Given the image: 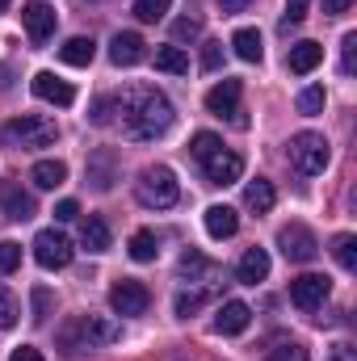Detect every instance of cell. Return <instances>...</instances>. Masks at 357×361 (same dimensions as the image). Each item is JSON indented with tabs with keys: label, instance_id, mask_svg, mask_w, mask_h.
<instances>
[{
	"label": "cell",
	"instance_id": "cell-45",
	"mask_svg": "<svg viewBox=\"0 0 357 361\" xmlns=\"http://www.w3.org/2000/svg\"><path fill=\"white\" fill-rule=\"evenodd\" d=\"M8 361H47V357H42L34 345H21V349H13V357H8Z\"/></svg>",
	"mask_w": 357,
	"mask_h": 361
},
{
	"label": "cell",
	"instance_id": "cell-46",
	"mask_svg": "<svg viewBox=\"0 0 357 361\" xmlns=\"http://www.w3.org/2000/svg\"><path fill=\"white\" fill-rule=\"evenodd\" d=\"M248 4H253V0H219L223 13H240V8H248Z\"/></svg>",
	"mask_w": 357,
	"mask_h": 361
},
{
	"label": "cell",
	"instance_id": "cell-32",
	"mask_svg": "<svg viewBox=\"0 0 357 361\" xmlns=\"http://www.w3.org/2000/svg\"><path fill=\"white\" fill-rule=\"evenodd\" d=\"M298 114H307V118L324 114V89H320V85H311V89L298 92Z\"/></svg>",
	"mask_w": 357,
	"mask_h": 361
},
{
	"label": "cell",
	"instance_id": "cell-24",
	"mask_svg": "<svg viewBox=\"0 0 357 361\" xmlns=\"http://www.w3.org/2000/svg\"><path fill=\"white\" fill-rule=\"evenodd\" d=\"M231 47H236V55H240L244 63H261V55H265V47H261V34H257V30H236Z\"/></svg>",
	"mask_w": 357,
	"mask_h": 361
},
{
	"label": "cell",
	"instance_id": "cell-26",
	"mask_svg": "<svg viewBox=\"0 0 357 361\" xmlns=\"http://www.w3.org/2000/svg\"><path fill=\"white\" fill-rule=\"evenodd\" d=\"M156 257H160V240H156V231H135V235H131V261L147 265V261H156Z\"/></svg>",
	"mask_w": 357,
	"mask_h": 361
},
{
	"label": "cell",
	"instance_id": "cell-21",
	"mask_svg": "<svg viewBox=\"0 0 357 361\" xmlns=\"http://www.w3.org/2000/svg\"><path fill=\"white\" fill-rule=\"evenodd\" d=\"M273 202H277V193H273V185H269L265 177H257V180L244 185V206H248L253 214H269Z\"/></svg>",
	"mask_w": 357,
	"mask_h": 361
},
{
	"label": "cell",
	"instance_id": "cell-36",
	"mask_svg": "<svg viewBox=\"0 0 357 361\" xmlns=\"http://www.w3.org/2000/svg\"><path fill=\"white\" fill-rule=\"evenodd\" d=\"M198 34H202V21H198V17H181V21H173V38H177V42H193Z\"/></svg>",
	"mask_w": 357,
	"mask_h": 361
},
{
	"label": "cell",
	"instance_id": "cell-40",
	"mask_svg": "<svg viewBox=\"0 0 357 361\" xmlns=\"http://www.w3.org/2000/svg\"><path fill=\"white\" fill-rule=\"evenodd\" d=\"M353 51H357V34H345L341 38V72L353 76Z\"/></svg>",
	"mask_w": 357,
	"mask_h": 361
},
{
	"label": "cell",
	"instance_id": "cell-7",
	"mask_svg": "<svg viewBox=\"0 0 357 361\" xmlns=\"http://www.w3.org/2000/svg\"><path fill=\"white\" fill-rule=\"evenodd\" d=\"M277 248H282V257L294 261V265H307V261L320 257V240H315V231L303 227V223L282 227V231H277Z\"/></svg>",
	"mask_w": 357,
	"mask_h": 361
},
{
	"label": "cell",
	"instance_id": "cell-48",
	"mask_svg": "<svg viewBox=\"0 0 357 361\" xmlns=\"http://www.w3.org/2000/svg\"><path fill=\"white\" fill-rule=\"evenodd\" d=\"M8 85H13V72H8V68L0 63V89H8Z\"/></svg>",
	"mask_w": 357,
	"mask_h": 361
},
{
	"label": "cell",
	"instance_id": "cell-12",
	"mask_svg": "<svg viewBox=\"0 0 357 361\" xmlns=\"http://www.w3.org/2000/svg\"><path fill=\"white\" fill-rule=\"evenodd\" d=\"M202 169H206V180L210 185H236V180L244 177V156L231 152V147H219L214 156L202 160Z\"/></svg>",
	"mask_w": 357,
	"mask_h": 361
},
{
	"label": "cell",
	"instance_id": "cell-2",
	"mask_svg": "<svg viewBox=\"0 0 357 361\" xmlns=\"http://www.w3.org/2000/svg\"><path fill=\"white\" fill-rule=\"evenodd\" d=\"M118 336H122V328H118L114 319H105V315H76V319H68V324L59 328V349H63L68 357H76V353H85V349L114 345Z\"/></svg>",
	"mask_w": 357,
	"mask_h": 361
},
{
	"label": "cell",
	"instance_id": "cell-37",
	"mask_svg": "<svg viewBox=\"0 0 357 361\" xmlns=\"http://www.w3.org/2000/svg\"><path fill=\"white\" fill-rule=\"evenodd\" d=\"M223 68V42H202V72H219Z\"/></svg>",
	"mask_w": 357,
	"mask_h": 361
},
{
	"label": "cell",
	"instance_id": "cell-47",
	"mask_svg": "<svg viewBox=\"0 0 357 361\" xmlns=\"http://www.w3.org/2000/svg\"><path fill=\"white\" fill-rule=\"evenodd\" d=\"M349 4H353V0H324L328 13H349Z\"/></svg>",
	"mask_w": 357,
	"mask_h": 361
},
{
	"label": "cell",
	"instance_id": "cell-41",
	"mask_svg": "<svg viewBox=\"0 0 357 361\" xmlns=\"http://www.w3.org/2000/svg\"><path fill=\"white\" fill-rule=\"evenodd\" d=\"M265 361H311V357H307L303 345H282V349H273Z\"/></svg>",
	"mask_w": 357,
	"mask_h": 361
},
{
	"label": "cell",
	"instance_id": "cell-6",
	"mask_svg": "<svg viewBox=\"0 0 357 361\" xmlns=\"http://www.w3.org/2000/svg\"><path fill=\"white\" fill-rule=\"evenodd\" d=\"M240 97H244V85L240 80H223V85H214V89L206 92V109L214 114V118H227L231 126H248V118H244V105H240Z\"/></svg>",
	"mask_w": 357,
	"mask_h": 361
},
{
	"label": "cell",
	"instance_id": "cell-8",
	"mask_svg": "<svg viewBox=\"0 0 357 361\" xmlns=\"http://www.w3.org/2000/svg\"><path fill=\"white\" fill-rule=\"evenodd\" d=\"M72 240L63 235V231H55V227H47V231H38L34 235V261L42 265V269H68L72 265Z\"/></svg>",
	"mask_w": 357,
	"mask_h": 361
},
{
	"label": "cell",
	"instance_id": "cell-44",
	"mask_svg": "<svg viewBox=\"0 0 357 361\" xmlns=\"http://www.w3.org/2000/svg\"><path fill=\"white\" fill-rule=\"evenodd\" d=\"M328 361H357V349L349 341H341V345H332V357Z\"/></svg>",
	"mask_w": 357,
	"mask_h": 361
},
{
	"label": "cell",
	"instance_id": "cell-10",
	"mask_svg": "<svg viewBox=\"0 0 357 361\" xmlns=\"http://www.w3.org/2000/svg\"><path fill=\"white\" fill-rule=\"evenodd\" d=\"M109 307H114L118 315H143V311L152 307V294H147L143 281L122 277V281H114V290H109Z\"/></svg>",
	"mask_w": 357,
	"mask_h": 361
},
{
	"label": "cell",
	"instance_id": "cell-33",
	"mask_svg": "<svg viewBox=\"0 0 357 361\" xmlns=\"http://www.w3.org/2000/svg\"><path fill=\"white\" fill-rule=\"evenodd\" d=\"M169 4H173V0H135V17H139V21H160V17L169 13Z\"/></svg>",
	"mask_w": 357,
	"mask_h": 361
},
{
	"label": "cell",
	"instance_id": "cell-49",
	"mask_svg": "<svg viewBox=\"0 0 357 361\" xmlns=\"http://www.w3.org/2000/svg\"><path fill=\"white\" fill-rule=\"evenodd\" d=\"M4 8H8V0H0V13H4Z\"/></svg>",
	"mask_w": 357,
	"mask_h": 361
},
{
	"label": "cell",
	"instance_id": "cell-11",
	"mask_svg": "<svg viewBox=\"0 0 357 361\" xmlns=\"http://www.w3.org/2000/svg\"><path fill=\"white\" fill-rule=\"evenodd\" d=\"M0 210H4V219L25 223V219L38 214V202H34L30 189H21V180H0Z\"/></svg>",
	"mask_w": 357,
	"mask_h": 361
},
{
	"label": "cell",
	"instance_id": "cell-1",
	"mask_svg": "<svg viewBox=\"0 0 357 361\" xmlns=\"http://www.w3.org/2000/svg\"><path fill=\"white\" fill-rule=\"evenodd\" d=\"M114 105L122 109V130H126V139H139V143L169 135V126H173V118H177V114H173V101L156 89H131V92H122Z\"/></svg>",
	"mask_w": 357,
	"mask_h": 361
},
{
	"label": "cell",
	"instance_id": "cell-13",
	"mask_svg": "<svg viewBox=\"0 0 357 361\" xmlns=\"http://www.w3.org/2000/svg\"><path fill=\"white\" fill-rule=\"evenodd\" d=\"M21 25H25L30 42L42 47V42L55 34V8H51L47 0H30V4H21Z\"/></svg>",
	"mask_w": 357,
	"mask_h": 361
},
{
	"label": "cell",
	"instance_id": "cell-28",
	"mask_svg": "<svg viewBox=\"0 0 357 361\" xmlns=\"http://www.w3.org/2000/svg\"><path fill=\"white\" fill-rule=\"evenodd\" d=\"M156 68L169 72V76H185V72H189V55H185L181 47H160V51H156Z\"/></svg>",
	"mask_w": 357,
	"mask_h": 361
},
{
	"label": "cell",
	"instance_id": "cell-5",
	"mask_svg": "<svg viewBox=\"0 0 357 361\" xmlns=\"http://www.w3.org/2000/svg\"><path fill=\"white\" fill-rule=\"evenodd\" d=\"M328 160H332V152H328V139H324V135H315V130H298V135L290 139V164H294L303 177L324 173Z\"/></svg>",
	"mask_w": 357,
	"mask_h": 361
},
{
	"label": "cell",
	"instance_id": "cell-17",
	"mask_svg": "<svg viewBox=\"0 0 357 361\" xmlns=\"http://www.w3.org/2000/svg\"><path fill=\"white\" fill-rule=\"evenodd\" d=\"M320 63H324V47L311 42V38H307V42H294L290 55H286V68H290L294 76H307V72H315Z\"/></svg>",
	"mask_w": 357,
	"mask_h": 361
},
{
	"label": "cell",
	"instance_id": "cell-27",
	"mask_svg": "<svg viewBox=\"0 0 357 361\" xmlns=\"http://www.w3.org/2000/svg\"><path fill=\"white\" fill-rule=\"evenodd\" d=\"M89 180H92V189H109V185H114V152H97V156H92Z\"/></svg>",
	"mask_w": 357,
	"mask_h": 361
},
{
	"label": "cell",
	"instance_id": "cell-14",
	"mask_svg": "<svg viewBox=\"0 0 357 361\" xmlns=\"http://www.w3.org/2000/svg\"><path fill=\"white\" fill-rule=\"evenodd\" d=\"M248 324H253V307L240 302V298L223 302L219 315H214V332H219V336H240V332H248Z\"/></svg>",
	"mask_w": 357,
	"mask_h": 361
},
{
	"label": "cell",
	"instance_id": "cell-42",
	"mask_svg": "<svg viewBox=\"0 0 357 361\" xmlns=\"http://www.w3.org/2000/svg\"><path fill=\"white\" fill-rule=\"evenodd\" d=\"M76 214H80V206H76V202H72V197H63V202H59V206H55V223H72V219H76Z\"/></svg>",
	"mask_w": 357,
	"mask_h": 361
},
{
	"label": "cell",
	"instance_id": "cell-43",
	"mask_svg": "<svg viewBox=\"0 0 357 361\" xmlns=\"http://www.w3.org/2000/svg\"><path fill=\"white\" fill-rule=\"evenodd\" d=\"M109 109H114V97H101V101L92 105V122L105 126V122H109Z\"/></svg>",
	"mask_w": 357,
	"mask_h": 361
},
{
	"label": "cell",
	"instance_id": "cell-20",
	"mask_svg": "<svg viewBox=\"0 0 357 361\" xmlns=\"http://www.w3.org/2000/svg\"><path fill=\"white\" fill-rule=\"evenodd\" d=\"M80 244H85L89 252H109L114 235H109V223H105L101 214H89V219L80 223Z\"/></svg>",
	"mask_w": 357,
	"mask_h": 361
},
{
	"label": "cell",
	"instance_id": "cell-38",
	"mask_svg": "<svg viewBox=\"0 0 357 361\" xmlns=\"http://www.w3.org/2000/svg\"><path fill=\"white\" fill-rule=\"evenodd\" d=\"M202 302H206V294H177V302H173V311H177L181 319H189V315H193V311H198Z\"/></svg>",
	"mask_w": 357,
	"mask_h": 361
},
{
	"label": "cell",
	"instance_id": "cell-19",
	"mask_svg": "<svg viewBox=\"0 0 357 361\" xmlns=\"http://www.w3.org/2000/svg\"><path fill=\"white\" fill-rule=\"evenodd\" d=\"M206 231L210 240H231L240 231V214L231 206H206Z\"/></svg>",
	"mask_w": 357,
	"mask_h": 361
},
{
	"label": "cell",
	"instance_id": "cell-4",
	"mask_svg": "<svg viewBox=\"0 0 357 361\" xmlns=\"http://www.w3.org/2000/svg\"><path fill=\"white\" fill-rule=\"evenodd\" d=\"M135 197H139V206H147V210H173V206L181 202L177 173H173V169H164V164L143 169L139 180H135Z\"/></svg>",
	"mask_w": 357,
	"mask_h": 361
},
{
	"label": "cell",
	"instance_id": "cell-25",
	"mask_svg": "<svg viewBox=\"0 0 357 361\" xmlns=\"http://www.w3.org/2000/svg\"><path fill=\"white\" fill-rule=\"evenodd\" d=\"M177 273L185 277V281H202L206 273H214V265H210V261H206V257H202L198 248H185V252H181V265H177Z\"/></svg>",
	"mask_w": 357,
	"mask_h": 361
},
{
	"label": "cell",
	"instance_id": "cell-35",
	"mask_svg": "<svg viewBox=\"0 0 357 361\" xmlns=\"http://www.w3.org/2000/svg\"><path fill=\"white\" fill-rule=\"evenodd\" d=\"M17 265H21V244L17 240H4L0 244V273H13Z\"/></svg>",
	"mask_w": 357,
	"mask_h": 361
},
{
	"label": "cell",
	"instance_id": "cell-30",
	"mask_svg": "<svg viewBox=\"0 0 357 361\" xmlns=\"http://www.w3.org/2000/svg\"><path fill=\"white\" fill-rule=\"evenodd\" d=\"M219 147H223V139H219V135H210V130H198V135H193V143H189L193 160H206V156H214Z\"/></svg>",
	"mask_w": 357,
	"mask_h": 361
},
{
	"label": "cell",
	"instance_id": "cell-39",
	"mask_svg": "<svg viewBox=\"0 0 357 361\" xmlns=\"http://www.w3.org/2000/svg\"><path fill=\"white\" fill-rule=\"evenodd\" d=\"M307 4H311V0H286V17H282V30L298 25V21L307 17Z\"/></svg>",
	"mask_w": 357,
	"mask_h": 361
},
{
	"label": "cell",
	"instance_id": "cell-18",
	"mask_svg": "<svg viewBox=\"0 0 357 361\" xmlns=\"http://www.w3.org/2000/svg\"><path fill=\"white\" fill-rule=\"evenodd\" d=\"M269 277V252L265 248H248L240 261H236V281L240 286H257Z\"/></svg>",
	"mask_w": 357,
	"mask_h": 361
},
{
	"label": "cell",
	"instance_id": "cell-29",
	"mask_svg": "<svg viewBox=\"0 0 357 361\" xmlns=\"http://www.w3.org/2000/svg\"><path fill=\"white\" fill-rule=\"evenodd\" d=\"M332 257H337V265L345 273H353L357 269V240L353 235H337L332 240Z\"/></svg>",
	"mask_w": 357,
	"mask_h": 361
},
{
	"label": "cell",
	"instance_id": "cell-3",
	"mask_svg": "<svg viewBox=\"0 0 357 361\" xmlns=\"http://www.w3.org/2000/svg\"><path fill=\"white\" fill-rule=\"evenodd\" d=\"M0 139H4V147L38 152V147H51V143L59 139V126H55L51 118H42V114H21V118H13V122L0 130Z\"/></svg>",
	"mask_w": 357,
	"mask_h": 361
},
{
	"label": "cell",
	"instance_id": "cell-15",
	"mask_svg": "<svg viewBox=\"0 0 357 361\" xmlns=\"http://www.w3.org/2000/svg\"><path fill=\"white\" fill-rule=\"evenodd\" d=\"M30 89L38 101H47V105H72L76 101V89L68 85V80H59L55 72H38L34 80H30Z\"/></svg>",
	"mask_w": 357,
	"mask_h": 361
},
{
	"label": "cell",
	"instance_id": "cell-31",
	"mask_svg": "<svg viewBox=\"0 0 357 361\" xmlns=\"http://www.w3.org/2000/svg\"><path fill=\"white\" fill-rule=\"evenodd\" d=\"M17 315H21V307H17L13 290H8V286H0V332H8V328L17 324Z\"/></svg>",
	"mask_w": 357,
	"mask_h": 361
},
{
	"label": "cell",
	"instance_id": "cell-34",
	"mask_svg": "<svg viewBox=\"0 0 357 361\" xmlns=\"http://www.w3.org/2000/svg\"><path fill=\"white\" fill-rule=\"evenodd\" d=\"M51 307H55L51 290L47 286H34V324H47L51 319Z\"/></svg>",
	"mask_w": 357,
	"mask_h": 361
},
{
	"label": "cell",
	"instance_id": "cell-9",
	"mask_svg": "<svg viewBox=\"0 0 357 361\" xmlns=\"http://www.w3.org/2000/svg\"><path fill=\"white\" fill-rule=\"evenodd\" d=\"M328 294H332V281H328L324 273H303V277L290 281V302H294L298 311H320Z\"/></svg>",
	"mask_w": 357,
	"mask_h": 361
},
{
	"label": "cell",
	"instance_id": "cell-16",
	"mask_svg": "<svg viewBox=\"0 0 357 361\" xmlns=\"http://www.w3.org/2000/svg\"><path fill=\"white\" fill-rule=\"evenodd\" d=\"M143 55H147V42H143L139 34H131V30L114 34V42H109V59H114L118 68H135Z\"/></svg>",
	"mask_w": 357,
	"mask_h": 361
},
{
	"label": "cell",
	"instance_id": "cell-23",
	"mask_svg": "<svg viewBox=\"0 0 357 361\" xmlns=\"http://www.w3.org/2000/svg\"><path fill=\"white\" fill-rule=\"evenodd\" d=\"M30 177H34L38 189H59V185L68 180V164H63V160H38Z\"/></svg>",
	"mask_w": 357,
	"mask_h": 361
},
{
	"label": "cell",
	"instance_id": "cell-22",
	"mask_svg": "<svg viewBox=\"0 0 357 361\" xmlns=\"http://www.w3.org/2000/svg\"><path fill=\"white\" fill-rule=\"evenodd\" d=\"M92 55H97V42H92V38H68V42L59 47V59L72 63V68H89Z\"/></svg>",
	"mask_w": 357,
	"mask_h": 361
}]
</instances>
